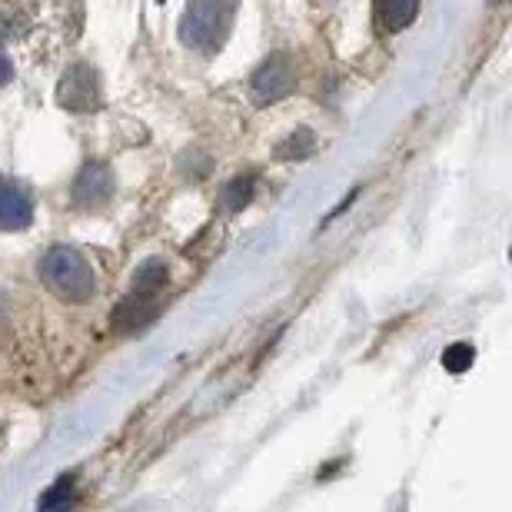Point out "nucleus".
I'll list each match as a JSON object with an SVG mask.
<instances>
[{"instance_id":"obj_1","label":"nucleus","mask_w":512,"mask_h":512,"mask_svg":"<svg viewBox=\"0 0 512 512\" xmlns=\"http://www.w3.org/2000/svg\"><path fill=\"white\" fill-rule=\"evenodd\" d=\"M40 283L64 303H87L97 293V276L87 256L74 247H54L37 266Z\"/></svg>"},{"instance_id":"obj_2","label":"nucleus","mask_w":512,"mask_h":512,"mask_svg":"<svg viewBox=\"0 0 512 512\" xmlns=\"http://www.w3.org/2000/svg\"><path fill=\"white\" fill-rule=\"evenodd\" d=\"M233 7L230 4H190L180 20V40L200 54H213L230 34Z\"/></svg>"},{"instance_id":"obj_3","label":"nucleus","mask_w":512,"mask_h":512,"mask_svg":"<svg viewBox=\"0 0 512 512\" xmlns=\"http://www.w3.org/2000/svg\"><path fill=\"white\" fill-rule=\"evenodd\" d=\"M100 74L90 64H74L64 70L57 84V104L64 110H74V114H94L100 110Z\"/></svg>"},{"instance_id":"obj_4","label":"nucleus","mask_w":512,"mask_h":512,"mask_svg":"<svg viewBox=\"0 0 512 512\" xmlns=\"http://www.w3.org/2000/svg\"><path fill=\"white\" fill-rule=\"evenodd\" d=\"M110 193H114V173H110V167L104 160H90L87 167L77 173L70 197H74L77 207L94 210V207H100V203L110 200Z\"/></svg>"},{"instance_id":"obj_5","label":"nucleus","mask_w":512,"mask_h":512,"mask_svg":"<svg viewBox=\"0 0 512 512\" xmlns=\"http://www.w3.org/2000/svg\"><path fill=\"white\" fill-rule=\"evenodd\" d=\"M30 220H34V200H30L27 187L17 180L0 177V230H24L30 227Z\"/></svg>"},{"instance_id":"obj_6","label":"nucleus","mask_w":512,"mask_h":512,"mask_svg":"<svg viewBox=\"0 0 512 512\" xmlns=\"http://www.w3.org/2000/svg\"><path fill=\"white\" fill-rule=\"evenodd\" d=\"M290 90H293V70L280 54L270 57L253 74V100L256 104H273V100H280L283 94H290Z\"/></svg>"},{"instance_id":"obj_7","label":"nucleus","mask_w":512,"mask_h":512,"mask_svg":"<svg viewBox=\"0 0 512 512\" xmlns=\"http://www.w3.org/2000/svg\"><path fill=\"white\" fill-rule=\"evenodd\" d=\"M150 316H153L150 296L130 293L127 300L114 310V330L117 333H133V330H140L143 323H150Z\"/></svg>"},{"instance_id":"obj_8","label":"nucleus","mask_w":512,"mask_h":512,"mask_svg":"<svg viewBox=\"0 0 512 512\" xmlns=\"http://www.w3.org/2000/svg\"><path fill=\"white\" fill-rule=\"evenodd\" d=\"M74 503H77V483L74 476H64L40 496V512H70Z\"/></svg>"},{"instance_id":"obj_9","label":"nucleus","mask_w":512,"mask_h":512,"mask_svg":"<svg viewBox=\"0 0 512 512\" xmlns=\"http://www.w3.org/2000/svg\"><path fill=\"white\" fill-rule=\"evenodd\" d=\"M163 283H167V266H163L160 260H147L137 273H133V290L130 293L153 296V293L163 290Z\"/></svg>"},{"instance_id":"obj_10","label":"nucleus","mask_w":512,"mask_h":512,"mask_svg":"<svg viewBox=\"0 0 512 512\" xmlns=\"http://www.w3.org/2000/svg\"><path fill=\"white\" fill-rule=\"evenodd\" d=\"M416 14H419V4H380L376 7V27L403 30Z\"/></svg>"},{"instance_id":"obj_11","label":"nucleus","mask_w":512,"mask_h":512,"mask_svg":"<svg viewBox=\"0 0 512 512\" xmlns=\"http://www.w3.org/2000/svg\"><path fill=\"white\" fill-rule=\"evenodd\" d=\"M253 190H256V180L253 177H237L227 187V193H223V207H227L230 213L243 210L253 200Z\"/></svg>"},{"instance_id":"obj_12","label":"nucleus","mask_w":512,"mask_h":512,"mask_svg":"<svg viewBox=\"0 0 512 512\" xmlns=\"http://www.w3.org/2000/svg\"><path fill=\"white\" fill-rule=\"evenodd\" d=\"M310 150H313V130H296V133H290V140L276 147V157L280 160H303Z\"/></svg>"},{"instance_id":"obj_13","label":"nucleus","mask_w":512,"mask_h":512,"mask_svg":"<svg viewBox=\"0 0 512 512\" xmlns=\"http://www.w3.org/2000/svg\"><path fill=\"white\" fill-rule=\"evenodd\" d=\"M469 363H473V346H466V343L449 346L446 356H443V366L449 373H463Z\"/></svg>"},{"instance_id":"obj_14","label":"nucleus","mask_w":512,"mask_h":512,"mask_svg":"<svg viewBox=\"0 0 512 512\" xmlns=\"http://www.w3.org/2000/svg\"><path fill=\"white\" fill-rule=\"evenodd\" d=\"M10 77H14V67H10L7 57H0V84H7Z\"/></svg>"}]
</instances>
